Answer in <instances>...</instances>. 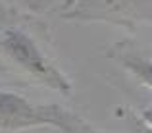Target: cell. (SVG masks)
Returning <instances> with one entry per match:
<instances>
[{"label": "cell", "mask_w": 152, "mask_h": 133, "mask_svg": "<svg viewBox=\"0 0 152 133\" xmlns=\"http://www.w3.org/2000/svg\"><path fill=\"white\" fill-rule=\"evenodd\" d=\"M62 18L137 31L142 25H152V0H73L62 12Z\"/></svg>", "instance_id": "3957f363"}, {"label": "cell", "mask_w": 152, "mask_h": 133, "mask_svg": "<svg viewBox=\"0 0 152 133\" xmlns=\"http://www.w3.org/2000/svg\"><path fill=\"white\" fill-rule=\"evenodd\" d=\"M114 56L129 73H133L142 85L152 89V58H146L135 48H127L125 44L118 46L114 50ZM142 122L152 127V106L142 112Z\"/></svg>", "instance_id": "277c9868"}, {"label": "cell", "mask_w": 152, "mask_h": 133, "mask_svg": "<svg viewBox=\"0 0 152 133\" xmlns=\"http://www.w3.org/2000/svg\"><path fill=\"white\" fill-rule=\"evenodd\" d=\"M0 60L27 81L62 95L71 93V81L46 50L45 27L35 18L0 0Z\"/></svg>", "instance_id": "6da1fadb"}, {"label": "cell", "mask_w": 152, "mask_h": 133, "mask_svg": "<svg viewBox=\"0 0 152 133\" xmlns=\"http://www.w3.org/2000/svg\"><path fill=\"white\" fill-rule=\"evenodd\" d=\"M79 133H100V131H98V129H94L93 126H89V123L85 122V126H83L81 129H79ZM141 133H152V127H150V126H146V127H145V129H142Z\"/></svg>", "instance_id": "8992f818"}, {"label": "cell", "mask_w": 152, "mask_h": 133, "mask_svg": "<svg viewBox=\"0 0 152 133\" xmlns=\"http://www.w3.org/2000/svg\"><path fill=\"white\" fill-rule=\"evenodd\" d=\"M48 2H50V0H25V4L29 6V10H33V12L45 10V8L48 6Z\"/></svg>", "instance_id": "5b68a950"}, {"label": "cell", "mask_w": 152, "mask_h": 133, "mask_svg": "<svg viewBox=\"0 0 152 133\" xmlns=\"http://www.w3.org/2000/svg\"><path fill=\"white\" fill-rule=\"evenodd\" d=\"M52 126L64 133H79L85 120L58 104H35L25 96L0 89V133H18Z\"/></svg>", "instance_id": "7a4b0ae2"}]
</instances>
